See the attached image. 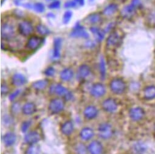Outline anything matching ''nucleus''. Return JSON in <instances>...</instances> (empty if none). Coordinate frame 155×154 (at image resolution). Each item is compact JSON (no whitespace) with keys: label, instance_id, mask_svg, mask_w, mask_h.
<instances>
[{"label":"nucleus","instance_id":"nucleus-25","mask_svg":"<svg viewBox=\"0 0 155 154\" xmlns=\"http://www.w3.org/2000/svg\"><path fill=\"white\" fill-rule=\"evenodd\" d=\"M94 135V130L89 127H84L80 132L81 138L85 141L90 140L93 137Z\"/></svg>","mask_w":155,"mask_h":154},{"label":"nucleus","instance_id":"nucleus-24","mask_svg":"<svg viewBox=\"0 0 155 154\" xmlns=\"http://www.w3.org/2000/svg\"><path fill=\"white\" fill-rule=\"evenodd\" d=\"M90 31L94 36L97 42L100 43L104 39L105 32L104 30L101 29L100 28L97 27H91L90 28Z\"/></svg>","mask_w":155,"mask_h":154},{"label":"nucleus","instance_id":"nucleus-50","mask_svg":"<svg viewBox=\"0 0 155 154\" xmlns=\"http://www.w3.org/2000/svg\"><path fill=\"white\" fill-rule=\"evenodd\" d=\"M64 97V99L66 100V101H69V100H71L72 98H73V95H72V94L71 92H68L67 93V94Z\"/></svg>","mask_w":155,"mask_h":154},{"label":"nucleus","instance_id":"nucleus-16","mask_svg":"<svg viewBox=\"0 0 155 154\" xmlns=\"http://www.w3.org/2000/svg\"><path fill=\"white\" fill-rule=\"evenodd\" d=\"M17 141V136L15 133L9 132L5 133L3 136V142L5 146L11 147L15 144Z\"/></svg>","mask_w":155,"mask_h":154},{"label":"nucleus","instance_id":"nucleus-51","mask_svg":"<svg viewBox=\"0 0 155 154\" xmlns=\"http://www.w3.org/2000/svg\"><path fill=\"white\" fill-rule=\"evenodd\" d=\"M74 1L81 6H83L85 5V0H74Z\"/></svg>","mask_w":155,"mask_h":154},{"label":"nucleus","instance_id":"nucleus-53","mask_svg":"<svg viewBox=\"0 0 155 154\" xmlns=\"http://www.w3.org/2000/svg\"><path fill=\"white\" fill-rule=\"evenodd\" d=\"M116 1H117L119 3H124L127 1V0H116Z\"/></svg>","mask_w":155,"mask_h":154},{"label":"nucleus","instance_id":"nucleus-14","mask_svg":"<svg viewBox=\"0 0 155 154\" xmlns=\"http://www.w3.org/2000/svg\"><path fill=\"white\" fill-rule=\"evenodd\" d=\"M41 139L40 135L37 131H31L26 134L24 140L29 145H33L37 143Z\"/></svg>","mask_w":155,"mask_h":154},{"label":"nucleus","instance_id":"nucleus-38","mask_svg":"<svg viewBox=\"0 0 155 154\" xmlns=\"http://www.w3.org/2000/svg\"><path fill=\"white\" fill-rule=\"evenodd\" d=\"M32 122L29 120H26L23 121L21 124V131L23 133H26L29 130V127H31Z\"/></svg>","mask_w":155,"mask_h":154},{"label":"nucleus","instance_id":"nucleus-49","mask_svg":"<svg viewBox=\"0 0 155 154\" xmlns=\"http://www.w3.org/2000/svg\"><path fill=\"white\" fill-rule=\"evenodd\" d=\"M85 46L86 47H88V48H93L95 46V43L91 40H88L85 43Z\"/></svg>","mask_w":155,"mask_h":154},{"label":"nucleus","instance_id":"nucleus-57","mask_svg":"<svg viewBox=\"0 0 155 154\" xmlns=\"http://www.w3.org/2000/svg\"><path fill=\"white\" fill-rule=\"evenodd\" d=\"M154 129H155V127H154Z\"/></svg>","mask_w":155,"mask_h":154},{"label":"nucleus","instance_id":"nucleus-9","mask_svg":"<svg viewBox=\"0 0 155 154\" xmlns=\"http://www.w3.org/2000/svg\"><path fill=\"white\" fill-rule=\"evenodd\" d=\"M90 93L94 97L100 98L105 94L106 89L103 84L100 83H95L91 88Z\"/></svg>","mask_w":155,"mask_h":154},{"label":"nucleus","instance_id":"nucleus-45","mask_svg":"<svg viewBox=\"0 0 155 154\" xmlns=\"http://www.w3.org/2000/svg\"><path fill=\"white\" fill-rule=\"evenodd\" d=\"M8 86L6 83H2L1 86V94L2 95H5L9 92Z\"/></svg>","mask_w":155,"mask_h":154},{"label":"nucleus","instance_id":"nucleus-2","mask_svg":"<svg viewBox=\"0 0 155 154\" xmlns=\"http://www.w3.org/2000/svg\"><path fill=\"white\" fill-rule=\"evenodd\" d=\"M110 87L114 94L120 95L125 92L127 86L125 82L122 79L115 78L110 82Z\"/></svg>","mask_w":155,"mask_h":154},{"label":"nucleus","instance_id":"nucleus-43","mask_svg":"<svg viewBox=\"0 0 155 154\" xmlns=\"http://www.w3.org/2000/svg\"><path fill=\"white\" fill-rule=\"evenodd\" d=\"M77 3L74 1V0H69V1H68L64 3V7L66 9L74 8L77 6Z\"/></svg>","mask_w":155,"mask_h":154},{"label":"nucleus","instance_id":"nucleus-35","mask_svg":"<svg viewBox=\"0 0 155 154\" xmlns=\"http://www.w3.org/2000/svg\"><path fill=\"white\" fill-rule=\"evenodd\" d=\"M33 11H34L37 13L41 14L43 13L45 11V6L41 3H34L33 6Z\"/></svg>","mask_w":155,"mask_h":154},{"label":"nucleus","instance_id":"nucleus-52","mask_svg":"<svg viewBox=\"0 0 155 154\" xmlns=\"http://www.w3.org/2000/svg\"><path fill=\"white\" fill-rule=\"evenodd\" d=\"M151 18L152 20L153 21V22L155 23V11H154V13L152 14V15H151Z\"/></svg>","mask_w":155,"mask_h":154},{"label":"nucleus","instance_id":"nucleus-19","mask_svg":"<svg viewBox=\"0 0 155 154\" xmlns=\"http://www.w3.org/2000/svg\"><path fill=\"white\" fill-rule=\"evenodd\" d=\"M91 69L87 64H82L77 70V77L80 80H84L90 75Z\"/></svg>","mask_w":155,"mask_h":154},{"label":"nucleus","instance_id":"nucleus-11","mask_svg":"<svg viewBox=\"0 0 155 154\" xmlns=\"http://www.w3.org/2000/svg\"><path fill=\"white\" fill-rule=\"evenodd\" d=\"M136 9H137L131 4L127 5L122 8L120 12V15L124 19L130 20L134 16Z\"/></svg>","mask_w":155,"mask_h":154},{"label":"nucleus","instance_id":"nucleus-41","mask_svg":"<svg viewBox=\"0 0 155 154\" xmlns=\"http://www.w3.org/2000/svg\"><path fill=\"white\" fill-rule=\"evenodd\" d=\"M3 123H5V124L6 125H11L14 122V119L12 118V117L9 115H4V117H3Z\"/></svg>","mask_w":155,"mask_h":154},{"label":"nucleus","instance_id":"nucleus-4","mask_svg":"<svg viewBox=\"0 0 155 154\" xmlns=\"http://www.w3.org/2000/svg\"><path fill=\"white\" fill-rule=\"evenodd\" d=\"M99 136L104 140L110 138L113 135V129L112 126L108 123H101L98 127Z\"/></svg>","mask_w":155,"mask_h":154},{"label":"nucleus","instance_id":"nucleus-21","mask_svg":"<svg viewBox=\"0 0 155 154\" xmlns=\"http://www.w3.org/2000/svg\"><path fill=\"white\" fill-rule=\"evenodd\" d=\"M102 21V17L99 13H93L88 15L84 20V22L89 24H96Z\"/></svg>","mask_w":155,"mask_h":154},{"label":"nucleus","instance_id":"nucleus-1","mask_svg":"<svg viewBox=\"0 0 155 154\" xmlns=\"http://www.w3.org/2000/svg\"><path fill=\"white\" fill-rule=\"evenodd\" d=\"M124 37V34L121 30H113L107 39V48L110 50H116L119 48L122 43Z\"/></svg>","mask_w":155,"mask_h":154},{"label":"nucleus","instance_id":"nucleus-56","mask_svg":"<svg viewBox=\"0 0 155 154\" xmlns=\"http://www.w3.org/2000/svg\"><path fill=\"white\" fill-rule=\"evenodd\" d=\"M48 1H51V0H48Z\"/></svg>","mask_w":155,"mask_h":154},{"label":"nucleus","instance_id":"nucleus-44","mask_svg":"<svg viewBox=\"0 0 155 154\" xmlns=\"http://www.w3.org/2000/svg\"><path fill=\"white\" fill-rule=\"evenodd\" d=\"M60 2L58 1V0H56V1H54L52 3H51L48 6V8L50 9H58L60 8Z\"/></svg>","mask_w":155,"mask_h":154},{"label":"nucleus","instance_id":"nucleus-33","mask_svg":"<svg viewBox=\"0 0 155 154\" xmlns=\"http://www.w3.org/2000/svg\"><path fill=\"white\" fill-rule=\"evenodd\" d=\"M36 30L40 35L43 36H46L50 34L49 29L42 24H39L36 26Z\"/></svg>","mask_w":155,"mask_h":154},{"label":"nucleus","instance_id":"nucleus-28","mask_svg":"<svg viewBox=\"0 0 155 154\" xmlns=\"http://www.w3.org/2000/svg\"><path fill=\"white\" fill-rule=\"evenodd\" d=\"M143 97L146 100H151L155 98V86H149L143 89Z\"/></svg>","mask_w":155,"mask_h":154},{"label":"nucleus","instance_id":"nucleus-42","mask_svg":"<svg viewBox=\"0 0 155 154\" xmlns=\"http://www.w3.org/2000/svg\"><path fill=\"white\" fill-rule=\"evenodd\" d=\"M21 90L20 89H17L12 93H11L9 97V100L11 101H14V100L17 98V97L20 94Z\"/></svg>","mask_w":155,"mask_h":154},{"label":"nucleus","instance_id":"nucleus-31","mask_svg":"<svg viewBox=\"0 0 155 154\" xmlns=\"http://www.w3.org/2000/svg\"><path fill=\"white\" fill-rule=\"evenodd\" d=\"M133 150L137 154H143L147 150V146L142 142L139 141L133 145Z\"/></svg>","mask_w":155,"mask_h":154},{"label":"nucleus","instance_id":"nucleus-5","mask_svg":"<svg viewBox=\"0 0 155 154\" xmlns=\"http://www.w3.org/2000/svg\"><path fill=\"white\" fill-rule=\"evenodd\" d=\"M70 37L72 38H82L88 39L90 37V35L85 30L84 27L82 26L79 22H77L71 32Z\"/></svg>","mask_w":155,"mask_h":154},{"label":"nucleus","instance_id":"nucleus-12","mask_svg":"<svg viewBox=\"0 0 155 154\" xmlns=\"http://www.w3.org/2000/svg\"><path fill=\"white\" fill-rule=\"evenodd\" d=\"M102 107L107 112L114 113L117 110L118 105L114 99L107 98L103 102Z\"/></svg>","mask_w":155,"mask_h":154},{"label":"nucleus","instance_id":"nucleus-36","mask_svg":"<svg viewBox=\"0 0 155 154\" xmlns=\"http://www.w3.org/2000/svg\"><path fill=\"white\" fill-rule=\"evenodd\" d=\"M75 150L77 154H86L87 151V147L82 143H79L78 144H77Z\"/></svg>","mask_w":155,"mask_h":154},{"label":"nucleus","instance_id":"nucleus-47","mask_svg":"<svg viewBox=\"0 0 155 154\" xmlns=\"http://www.w3.org/2000/svg\"><path fill=\"white\" fill-rule=\"evenodd\" d=\"M115 27V23H110L108 24V25L105 27V33H107V32H109L111 30H113L114 29Z\"/></svg>","mask_w":155,"mask_h":154},{"label":"nucleus","instance_id":"nucleus-15","mask_svg":"<svg viewBox=\"0 0 155 154\" xmlns=\"http://www.w3.org/2000/svg\"><path fill=\"white\" fill-rule=\"evenodd\" d=\"M88 150L90 154H102L104 150L103 146L100 141L94 140L88 145Z\"/></svg>","mask_w":155,"mask_h":154},{"label":"nucleus","instance_id":"nucleus-48","mask_svg":"<svg viewBox=\"0 0 155 154\" xmlns=\"http://www.w3.org/2000/svg\"><path fill=\"white\" fill-rule=\"evenodd\" d=\"M131 4L134 6L136 9L140 8V6L142 5L140 0H132Z\"/></svg>","mask_w":155,"mask_h":154},{"label":"nucleus","instance_id":"nucleus-32","mask_svg":"<svg viewBox=\"0 0 155 154\" xmlns=\"http://www.w3.org/2000/svg\"><path fill=\"white\" fill-rule=\"evenodd\" d=\"M14 3L15 5L18 6H21L25 8L32 10L34 4L30 2H28L26 0H14Z\"/></svg>","mask_w":155,"mask_h":154},{"label":"nucleus","instance_id":"nucleus-40","mask_svg":"<svg viewBox=\"0 0 155 154\" xmlns=\"http://www.w3.org/2000/svg\"><path fill=\"white\" fill-rule=\"evenodd\" d=\"M55 70L52 66H49L47 67L44 71V74L46 76H49V77L54 76L55 75Z\"/></svg>","mask_w":155,"mask_h":154},{"label":"nucleus","instance_id":"nucleus-30","mask_svg":"<svg viewBox=\"0 0 155 154\" xmlns=\"http://www.w3.org/2000/svg\"><path fill=\"white\" fill-rule=\"evenodd\" d=\"M99 69L101 75V77L102 80H104L107 74V68H106V62L103 56H101L99 63Z\"/></svg>","mask_w":155,"mask_h":154},{"label":"nucleus","instance_id":"nucleus-29","mask_svg":"<svg viewBox=\"0 0 155 154\" xmlns=\"http://www.w3.org/2000/svg\"><path fill=\"white\" fill-rule=\"evenodd\" d=\"M48 85V80L46 79H43L34 82L32 84V87L37 91H42L47 87Z\"/></svg>","mask_w":155,"mask_h":154},{"label":"nucleus","instance_id":"nucleus-8","mask_svg":"<svg viewBox=\"0 0 155 154\" xmlns=\"http://www.w3.org/2000/svg\"><path fill=\"white\" fill-rule=\"evenodd\" d=\"M43 39L37 36L31 37L26 43V47L30 50H37L43 43Z\"/></svg>","mask_w":155,"mask_h":154},{"label":"nucleus","instance_id":"nucleus-46","mask_svg":"<svg viewBox=\"0 0 155 154\" xmlns=\"http://www.w3.org/2000/svg\"><path fill=\"white\" fill-rule=\"evenodd\" d=\"M13 14L14 15V16L18 18H24L25 17V14H24V12H23L21 10L19 9H15L13 11Z\"/></svg>","mask_w":155,"mask_h":154},{"label":"nucleus","instance_id":"nucleus-6","mask_svg":"<svg viewBox=\"0 0 155 154\" xmlns=\"http://www.w3.org/2000/svg\"><path fill=\"white\" fill-rule=\"evenodd\" d=\"M18 30L21 35L26 37L31 35L34 30V27L30 21L24 20L18 24Z\"/></svg>","mask_w":155,"mask_h":154},{"label":"nucleus","instance_id":"nucleus-34","mask_svg":"<svg viewBox=\"0 0 155 154\" xmlns=\"http://www.w3.org/2000/svg\"><path fill=\"white\" fill-rule=\"evenodd\" d=\"M40 148L37 145H29L26 151V154H40Z\"/></svg>","mask_w":155,"mask_h":154},{"label":"nucleus","instance_id":"nucleus-39","mask_svg":"<svg viewBox=\"0 0 155 154\" xmlns=\"http://www.w3.org/2000/svg\"><path fill=\"white\" fill-rule=\"evenodd\" d=\"M21 110H22V107L19 103L15 102L12 104L11 106V111L14 114H18Z\"/></svg>","mask_w":155,"mask_h":154},{"label":"nucleus","instance_id":"nucleus-13","mask_svg":"<svg viewBox=\"0 0 155 154\" xmlns=\"http://www.w3.org/2000/svg\"><path fill=\"white\" fill-rule=\"evenodd\" d=\"M129 116L133 121H139L144 117L145 112L141 107H136L130 110Z\"/></svg>","mask_w":155,"mask_h":154},{"label":"nucleus","instance_id":"nucleus-27","mask_svg":"<svg viewBox=\"0 0 155 154\" xmlns=\"http://www.w3.org/2000/svg\"><path fill=\"white\" fill-rule=\"evenodd\" d=\"M118 5L116 3H111L108 5L103 11V14L107 17L113 15L118 11Z\"/></svg>","mask_w":155,"mask_h":154},{"label":"nucleus","instance_id":"nucleus-22","mask_svg":"<svg viewBox=\"0 0 155 154\" xmlns=\"http://www.w3.org/2000/svg\"><path fill=\"white\" fill-rule=\"evenodd\" d=\"M74 124L71 121H66L62 124L61 127V131L62 133L66 136H69L71 135L74 131Z\"/></svg>","mask_w":155,"mask_h":154},{"label":"nucleus","instance_id":"nucleus-17","mask_svg":"<svg viewBox=\"0 0 155 154\" xmlns=\"http://www.w3.org/2000/svg\"><path fill=\"white\" fill-rule=\"evenodd\" d=\"M98 112L99 111L96 107L93 105H90L85 107L84 111V115L87 119L93 120L97 117Z\"/></svg>","mask_w":155,"mask_h":154},{"label":"nucleus","instance_id":"nucleus-23","mask_svg":"<svg viewBox=\"0 0 155 154\" xmlns=\"http://www.w3.org/2000/svg\"><path fill=\"white\" fill-rule=\"evenodd\" d=\"M22 112L26 115L34 114L37 111V107L34 103L27 102L22 107Z\"/></svg>","mask_w":155,"mask_h":154},{"label":"nucleus","instance_id":"nucleus-37","mask_svg":"<svg viewBox=\"0 0 155 154\" xmlns=\"http://www.w3.org/2000/svg\"><path fill=\"white\" fill-rule=\"evenodd\" d=\"M72 17V12L71 11H67L64 12L63 17V23L64 24H67L71 20Z\"/></svg>","mask_w":155,"mask_h":154},{"label":"nucleus","instance_id":"nucleus-26","mask_svg":"<svg viewBox=\"0 0 155 154\" xmlns=\"http://www.w3.org/2000/svg\"><path fill=\"white\" fill-rule=\"evenodd\" d=\"M74 76V72L70 68H65L62 70L60 73V77L61 80L64 82L71 81Z\"/></svg>","mask_w":155,"mask_h":154},{"label":"nucleus","instance_id":"nucleus-18","mask_svg":"<svg viewBox=\"0 0 155 154\" xmlns=\"http://www.w3.org/2000/svg\"><path fill=\"white\" fill-rule=\"evenodd\" d=\"M12 83L14 86L20 87L25 85L27 83V79L23 74L16 73L12 76Z\"/></svg>","mask_w":155,"mask_h":154},{"label":"nucleus","instance_id":"nucleus-10","mask_svg":"<svg viewBox=\"0 0 155 154\" xmlns=\"http://www.w3.org/2000/svg\"><path fill=\"white\" fill-rule=\"evenodd\" d=\"M49 93L51 94H55L58 96L64 97L69 92L68 89L63 85L59 83L52 84L49 88Z\"/></svg>","mask_w":155,"mask_h":154},{"label":"nucleus","instance_id":"nucleus-54","mask_svg":"<svg viewBox=\"0 0 155 154\" xmlns=\"http://www.w3.org/2000/svg\"><path fill=\"white\" fill-rule=\"evenodd\" d=\"M47 17H54V15H53V14H49L48 15H47Z\"/></svg>","mask_w":155,"mask_h":154},{"label":"nucleus","instance_id":"nucleus-55","mask_svg":"<svg viewBox=\"0 0 155 154\" xmlns=\"http://www.w3.org/2000/svg\"><path fill=\"white\" fill-rule=\"evenodd\" d=\"M89 1H90V2H93L94 0H89Z\"/></svg>","mask_w":155,"mask_h":154},{"label":"nucleus","instance_id":"nucleus-7","mask_svg":"<svg viewBox=\"0 0 155 154\" xmlns=\"http://www.w3.org/2000/svg\"><path fill=\"white\" fill-rule=\"evenodd\" d=\"M64 107L63 101L60 98L52 99L49 104V109L52 114H58L61 112Z\"/></svg>","mask_w":155,"mask_h":154},{"label":"nucleus","instance_id":"nucleus-20","mask_svg":"<svg viewBox=\"0 0 155 154\" xmlns=\"http://www.w3.org/2000/svg\"><path fill=\"white\" fill-rule=\"evenodd\" d=\"M63 40L61 38H55L54 40V49L52 57L54 59H58L60 58V49Z\"/></svg>","mask_w":155,"mask_h":154},{"label":"nucleus","instance_id":"nucleus-3","mask_svg":"<svg viewBox=\"0 0 155 154\" xmlns=\"http://www.w3.org/2000/svg\"><path fill=\"white\" fill-rule=\"evenodd\" d=\"M15 35V29L12 24L9 23H5L2 25L1 37L3 40L10 41L14 38Z\"/></svg>","mask_w":155,"mask_h":154}]
</instances>
